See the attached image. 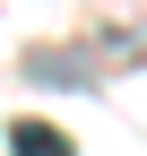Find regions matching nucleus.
<instances>
[{"instance_id": "1", "label": "nucleus", "mask_w": 147, "mask_h": 156, "mask_svg": "<svg viewBox=\"0 0 147 156\" xmlns=\"http://www.w3.org/2000/svg\"><path fill=\"white\" fill-rule=\"evenodd\" d=\"M138 61V35H113V44H43L26 52V78L35 87H95L104 69H130Z\"/></svg>"}, {"instance_id": "2", "label": "nucleus", "mask_w": 147, "mask_h": 156, "mask_svg": "<svg viewBox=\"0 0 147 156\" xmlns=\"http://www.w3.org/2000/svg\"><path fill=\"white\" fill-rule=\"evenodd\" d=\"M9 156H78V147H69L52 122H17V130H9Z\"/></svg>"}]
</instances>
